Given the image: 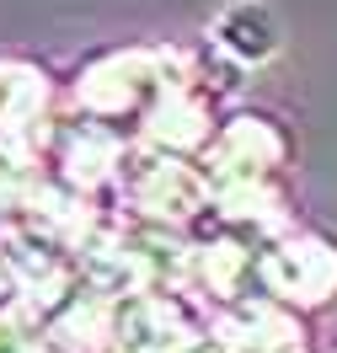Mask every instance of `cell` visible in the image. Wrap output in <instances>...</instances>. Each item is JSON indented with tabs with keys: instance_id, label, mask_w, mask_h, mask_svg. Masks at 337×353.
<instances>
[{
	"instance_id": "6da1fadb",
	"label": "cell",
	"mask_w": 337,
	"mask_h": 353,
	"mask_svg": "<svg viewBox=\"0 0 337 353\" xmlns=\"http://www.w3.org/2000/svg\"><path fill=\"white\" fill-rule=\"evenodd\" d=\"M214 38H220L225 54H236V59H268L273 48H278V22H273L268 6H230L220 22H214Z\"/></svg>"
}]
</instances>
